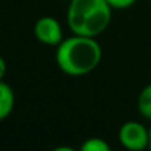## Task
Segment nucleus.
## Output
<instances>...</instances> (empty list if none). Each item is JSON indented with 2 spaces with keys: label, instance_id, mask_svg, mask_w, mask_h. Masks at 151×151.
Returning <instances> with one entry per match:
<instances>
[{
  "label": "nucleus",
  "instance_id": "nucleus-1",
  "mask_svg": "<svg viewBox=\"0 0 151 151\" xmlns=\"http://www.w3.org/2000/svg\"><path fill=\"white\" fill-rule=\"evenodd\" d=\"M102 59V47L96 37L71 34L64 39L55 52L58 68L71 77L91 74L98 68Z\"/></svg>",
  "mask_w": 151,
  "mask_h": 151
},
{
  "label": "nucleus",
  "instance_id": "nucleus-2",
  "mask_svg": "<svg viewBox=\"0 0 151 151\" xmlns=\"http://www.w3.org/2000/svg\"><path fill=\"white\" fill-rule=\"evenodd\" d=\"M113 17V8L107 0H68L67 24L73 34L98 37Z\"/></svg>",
  "mask_w": 151,
  "mask_h": 151
},
{
  "label": "nucleus",
  "instance_id": "nucleus-3",
  "mask_svg": "<svg viewBox=\"0 0 151 151\" xmlns=\"http://www.w3.org/2000/svg\"><path fill=\"white\" fill-rule=\"evenodd\" d=\"M119 141L122 147L130 151H142L150 147V130L136 120L123 123L119 129Z\"/></svg>",
  "mask_w": 151,
  "mask_h": 151
},
{
  "label": "nucleus",
  "instance_id": "nucleus-4",
  "mask_svg": "<svg viewBox=\"0 0 151 151\" xmlns=\"http://www.w3.org/2000/svg\"><path fill=\"white\" fill-rule=\"evenodd\" d=\"M33 33L34 37L46 46L56 47L64 40V31L59 21L55 17H49V15L42 17L36 21Z\"/></svg>",
  "mask_w": 151,
  "mask_h": 151
},
{
  "label": "nucleus",
  "instance_id": "nucleus-5",
  "mask_svg": "<svg viewBox=\"0 0 151 151\" xmlns=\"http://www.w3.org/2000/svg\"><path fill=\"white\" fill-rule=\"evenodd\" d=\"M15 108V92L3 80H0V122L8 119Z\"/></svg>",
  "mask_w": 151,
  "mask_h": 151
},
{
  "label": "nucleus",
  "instance_id": "nucleus-6",
  "mask_svg": "<svg viewBox=\"0 0 151 151\" xmlns=\"http://www.w3.org/2000/svg\"><path fill=\"white\" fill-rule=\"evenodd\" d=\"M136 108L138 113L151 122V83L147 85L138 95V101H136Z\"/></svg>",
  "mask_w": 151,
  "mask_h": 151
},
{
  "label": "nucleus",
  "instance_id": "nucleus-7",
  "mask_svg": "<svg viewBox=\"0 0 151 151\" xmlns=\"http://www.w3.org/2000/svg\"><path fill=\"white\" fill-rule=\"evenodd\" d=\"M80 150L82 151H110L111 147H110V144L105 139L93 136V138H88L80 145Z\"/></svg>",
  "mask_w": 151,
  "mask_h": 151
},
{
  "label": "nucleus",
  "instance_id": "nucleus-8",
  "mask_svg": "<svg viewBox=\"0 0 151 151\" xmlns=\"http://www.w3.org/2000/svg\"><path fill=\"white\" fill-rule=\"evenodd\" d=\"M107 3L113 8V9H127L130 6H133L136 3V0H107Z\"/></svg>",
  "mask_w": 151,
  "mask_h": 151
},
{
  "label": "nucleus",
  "instance_id": "nucleus-9",
  "mask_svg": "<svg viewBox=\"0 0 151 151\" xmlns=\"http://www.w3.org/2000/svg\"><path fill=\"white\" fill-rule=\"evenodd\" d=\"M6 71H8V64H6L5 58L0 55V80H3V79H5Z\"/></svg>",
  "mask_w": 151,
  "mask_h": 151
},
{
  "label": "nucleus",
  "instance_id": "nucleus-10",
  "mask_svg": "<svg viewBox=\"0 0 151 151\" xmlns=\"http://www.w3.org/2000/svg\"><path fill=\"white\" fill-rule=\"evenodd\" d=\"M148 130H150V147H148V150H151V124L148 126Z\"/></svg>",
  "mask_w": 151,
  "mask_h": 151
},
{
  "label": "nucleus",
  "instance_id": "nucleus-11",
  "mask_svg": "<svg viewBox=\"0 0 151 151\" xmlns=\"http://www.w3.org/2000/svg\"><path fill=\"white\" fill-rule=\"evenodd\" d=\"M67 2H68V0H67Z\"/></svg>",
  "mask_w": 151,
  "mask_h": 151
}]
</instances>
